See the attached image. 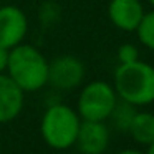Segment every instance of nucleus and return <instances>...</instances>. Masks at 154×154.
<instances>
[{
    "instance_id": "f3484780",
    "label": "nucleus",
    "mask_w": 154,
    "mask_h": 154,
    "mask_svg": "<svg viewBox=\"0 0 154 154\" xmlns=\"http://www.w3.org/2000/svg\"><path fill=\"white\" fill-rule=\"evenodd\" d=\"M57 154H71V152H68V151L66 149H65V151H58V152Z\"/></svg>"
},
{
    "instance_id": "4468645a",
    "label": "nucleus",
    "mask_w": 154,
    "mask_h": 154,
    "mask_svg": "<svg viewBox=\"0 0 154 154\" xmlns=\"http://www.w3.org/2000/svg\"><path fill=\"white\" fill-rule=\"evenodd\" d=\"M7 61H8V50L4 47H0V73H4L7 68Z\"/></svg>"
},
{
    "instance_id": "f03ea898",
    "label": "nucleus",
    "mask_w": 154,
    "mask_h": 154,
    "mask_svg": "<svg viewBox=\"0 0 154 154\" xmlns=\"http://www.w3.org/2000/svg\"><path fill=\"white\" fill-rule=\"evenodd\" d=\"M113 88L119 100L136 108L154 103V66L139 58L131 63H119L114 71Z\"/></svg>"
},
{
    "instance_id": "20e7f679",
    "label": "nucleus",
    "mask_w": 154,
    "mask_h": 154,
    "mask_svg": "<svg viewBox=\"0 0 154 154\" xmlns=\"http://www.w3.org/2000/svg\"><path fill=\"white\" fill-rule=\"evenodd\" d=\"M118 101L114 88L108 81H91L81 90L76 101V113L83 121H106Z\"/></svg>"
},
{
    "instance_id": "dca6fc26",
    "label": "nucleus",
    "mask_w": 154,
    "mask_h": 154,
    "mask_svg": "<svg viewBox=\"0 0 154 154\" xmlns=\"http://www.w3.org/2000/svg\"><path fill=\"white\" fill-rule=\"evenodd\" d=\"M146 154H154V143H151L149 146H147V152Z\"/></svg>"
},
{
    "instance_id": "a211bd4d",
    "label": "nucleus",
    "mask_w": 154,
    "mask_h": 154,
    "mask_svg": "<svg viewBox=\"0 0 154 154\" xmlns=\"http://www.w3.org/2000/svg\"><path fill=\"white\" fill-rule=\"evenodd\" d=\"M147 2H149V4H151V5H152V7H154V0H147Z\"/></svg>"
},
{
    "instance_id": "2eb2a0df",
    "label": "nucleus",
    "mask_w": 154,
    "mask_h": 154,
    "mask_svg": "<svg viewBox=\"0 0 154 154\" xmlns=\"http://www.w3.org/2000/svg\"><path fill=\"white\" fill-rule=\"evenodd\" d=\"M116 154H144V152L136 151V149H123V151H119V152H116Z\"/></svg>"
},
{
    "instance_id": "423d86ee",
    "label": "nucleus",
    "mask_w": 154,
    "mask_h": 154,
    "mask_svg": "<svg viewBox=\"0 0 154 154\" xmlns=\"http://www.w3.org/2000/svg\"><path fill=\"white\" fill-rule=\"evenodd\" d=\"M28 32V18L25 12L14 5L0 7V47H17L25 40Z\"/></svg>"
},
{
    "instance_id": "f257e3e1",
    "label": "nucleus",
    "mask_w": 154,
    "mask_h": 154,
    "mask_svg": "<svg viewBox=\"0 0 154 154\" xmlns=\"http://www.w3.org/2000/svg\"><path fill=\"white\" fill-rule=\"evenodd\" d=\"M7 75L23 93L38 91L48 83V61L40 50L27 43H18L8 50Z\"/></svg>"
},
{
    "instance_id": "9b49d317",
    "label": "nucleus",
    "mask_w": 154,
    "mask_h": 154,
    "mask_svg": "<svg viewBox=\"0 0 154 154\" xmlns=\"http://www.w3.org/2000/svg\"><path fill=\"white\" fill-rule=\"evenodd\" d=\"M134 114H136V106H133V104H129V103H126V101L121 100V101H116V104H114L109 118L113 119V124H114L116 129L126 131L128 133Z\"/></svg>"
},
{
    "instance_id": "39448f33",
    "label": "nucleus",
    "mask_w": 154,
    "mask_h": 154,
    "mask_svg": "<svg viewBox=\"0 0 154 154\" xmlns=\"http://www.w3.org/2000/svg\"><path fill=\"white\" fill-rule=\"evenodd\" d=\"M85 80V65L73 55H61L48 63V83L60 90H73Z\"/></svg>"
},
{
    "instance_id": "7ed1b4c3",
    "label": "nucleus",
    "mask_w": 154,
    "mask_h": 154,
    "mask_svg": "<svg viewBox=\"0 0 154 154\" xmlns=\"http://www.w3.org/2000/svg\"><path fill=\"white\" fill-rule=\"evenodd\" d=\"M81 118L76 109L66 104H51L47 108L40 121V133L43 141L57 151H65L75 146Z\"/></svg>"
},
{
    "instance_id": "f8f14e48",
    "label": "nucleus",
    "mask_w": 154,
    "mask_h": 154,
    "mask_svg": "<svg viewBox=\"0 0 154 154\" xmlns=\"http://www.w3.org/2000/svg\"><path fill=\"white\" fill-rule=\"evenodd\" d=\"M139 42L151 51H154V10L144 12L139 25L136 28Z\"/></svg>"
},
{
    "instance_id": "ddd939ff",
    "label": "nucleus",
    "mask_w": 154,
    "mask_h": 154,
    "mask_svg": "<svg viewBox=\"0 0 154 154\" xmlns=\"http://www.w3.org/2000/svg\"><path fill=\"white\" fill-rule=\"evenodd\" d=\"M116 57L119 63H131V61H136L139 58V50L133 43H124L118 48Z\"/></svg>"
},
{
    "instance_id": "6ab92c4d",
    "label": "nucleus",
    "mask_w": 154,
    "mask_h": 154,
    "mask_svg": "<svg viewBox=\"0 0 154 154\" xmlns=\"http://www.w3.org/2000/svg\"><path fill=\"white\" fill-rule=\"evenodd\" d=\"M0 154H2V147H0Z\"/></svg>"
},
{
    "instance_id": "6e6552de",
    "label": "nucleus",
    "mask_w": 154,
    "mask_h": 154,
    "mask_svg": "<svg viewBox=\"0 0 154 154\" xmlns=\"http://www.w3.org/2000/svg\"><path fill=\"white\" fill-rule=\"evenodd\" d=\"M143 15L144 8L139 0H109L108 4L111 23L123 32H136Z\"/></svg>"
},
{
    "instance_id": "0eeeda50",
    "label": "nucleus",
    "mask_w": 154,
    "mask_h": 154,
    "mask_svg": "<svg viewBox=\"0 0 154 154\" xmlns=\"http://www.w3.org/2000/svg\"><path fill=\"white\" fill-rule=\"evenodd\" d=\"M75 144L81 154H103L109 146V128L104 121H83Z\"/></svg>"
},
{
    "instance_id": "9d476101",
    "label": "nucleus",
    "mask_w": 154,
    "mask_h": 154,
    "mask_svg": "<svg viewBox=\"0 0 154 154\" xmlns=\"http://www.w3.org/2000/svg\"><path fill=\"white\" fill-rule=\"evenodd\" d=\"M128 133L137 144L149 146L151 143H154V113L136 111Z\"/></svg>"
},
{
    "instance_id": "1a4fd4ad",
    "label": "nucleus",
    "mask_w": 154,
    "mask_h": 154,
    "mask_svg": "<svg viewBox=\"0 0 154 154\" xmlns=\"http://www.w3.org/2000/svg\"><path fill=\"white\" fill-rule=\"evenodd\" d=\"M23 91L8 75L0 73V124L10 123L23 108Z\"/></svg>"
}]
</instances>
